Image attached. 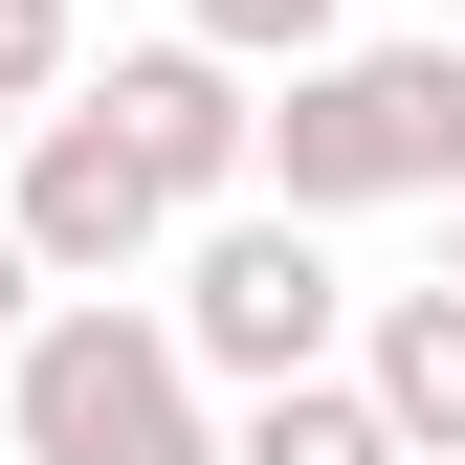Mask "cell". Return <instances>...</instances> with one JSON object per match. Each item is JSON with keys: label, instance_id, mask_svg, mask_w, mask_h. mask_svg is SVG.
I'll use <instances>...</instances> for the list:
<instances>
[{"label": "cell", "instance_id": "obj_4", "mask_svg": "<svg viewBox=\"0 0 465 465\" xmlns=\"http://www.w3.org/2000/svg\"><path fill=\"white\" fill-rule=\"evenodd\" d=\"M111 155H134L178 222H222V200H266V89L222 67V45H111Z\"/></svg>", "mask_w": 465, "mask_h": 465}, {"label": "cell", "instance_id": "obj_3", "mask_svg": "<svg viewBox=\"0 0 465 465\" xmlns=\"http://www.w3.org/2000/svg\"><path fill=\"white\" fill-rule=\"evenodd\" d=\"M332 332H355L332 222L222 200V222H200V266H178V355H200V377H244V399H288V377H332Z\"/></svg>", "mask_w": 465, "mask_h": 465}, {"label": "cell", "instance_id": "obj_6", "mask_svg": "<svg viewBox=\"0 0 465 465\" xmlns=\"http://www.w3.org/2000/svg\"><path fill=\"white\" fill-rule=\"evenodd\" d=\"M355 399L399 421V465H465V288H377L355 311Z\"/></svg>", "mask_w": 465, "mask_h": 465}, {"label": "cell", "instance_id": "obj_1", "mask_svg": "<svg viewBox=\"0 0 465 465\" xmlns=\"http://www.w3.org/2000/svg\"><path fill=\"white\" fill-rule=\"evenodd\" d=\"M266 200L355 222V200H465V45H332L266 89Z\"/></svg>", "mask_w": 465, "mask_h": 465}, {"label": "cell", "instance_id": "obj_12", "mask_svg": "<svg viewBox=\"0 0 465 465\" xmlns=\"http://www.w3.org/2000/svg\"><path fill=\"white\" fill-rule=\"evenodd\" d=\"M443 45H465V0H443Z\"/></svg>", "mask_w": 465, "mask_h": 465}, {"label": "cell", "instance_id": "obj_8", "mask_svg": "<svg viewBox=\"0 0 465 465\" xmlns=\"http://www.w3.org/2000/svg\"><path fill=\"white\" fill-rule=\"evenodd\" d=\"M178 45H222V67H332V0H178Z\"/></svg>", "mask_w": 465, "mask_h": 465}, {"label": "cell", "instance_id": "obj_10", "mask_svg": "<svg viewBox=\"0 0 465 465\" xmlns=\"http://www.w3.org/2000/svg\"><path fill=\"white\" fill-rule=\"evenodd\" d=\"M45 311H67V288H45V266H23V222H0V355H23Z\"/></svg>", "mask_w": 465, "mask_h": 465}, {"label": "cell", "instance_id": "obj_7", "mask_svg": "<svg viewBox=\"0 0 465 465\" xmlns=\"http://www.w3.org/2000/svg\"><path fill=\"white\" fill-rule=\"evenodd\" d=\"M222 465H399V421L355 377H288V399H244V421H222Z\"/></svg>", "mask_w": 465, "mask_h": 465}, {"label": "cell", "instance_id": "obj_9", "mask_svg": "<svg viewBox=\"0 0 465 465\" xmlns=\"http://www.w3.org/2000/svg\"><path fill=\"white\" fill-rule=\"evenodd\" d=\"M0 111H23V134L67 111V0H0Z\"/></svg>", "mask_w": 465, "mask_h": 465}, {"label": "cell", "instance_id": "obj_5", "mask_svg": "<svg viewBox=\"0 0 465 465\" xmlns=\"http://www.w3.org/2000/svg\"><path fill=\"white\" fill-rule=\"evenodd\" d=\"M0 222H23V266L89 311V288H134V266H155V222H178V200L111 155V111H45V134H23V200H0Z\"/></svg>", "mask_w": 465, "mask_h": 465}, {"label": "cell", "instance_id": "obj_11", "mask_svg": "<svg viewBox=\"0 0 465 465\" xmlns=\"http://www.w3.org/2000/svg\"><path fill=\"white\" fill-rule=\"evenodd\" d=\"M443 222H465V200H443ZM443 288H465V244H443Z\"/></svg>", "mask_w": 465, "mask_h": 465}, {"label": "cell", "instance_id": "obj_2", "mask_svg": "<svg viewBox=\"0 0 465 465\" xmlns=\"http://www.w3.org/2000/svg\"><path fill=\"white\" fill-rule=\"evenodd\" d=\"M0 421H23V465H222L178 311H134V288H89V311H45L0 355Z\"/></svg>", "mask_w": 465, "mask_h": 465}]
</instances>
